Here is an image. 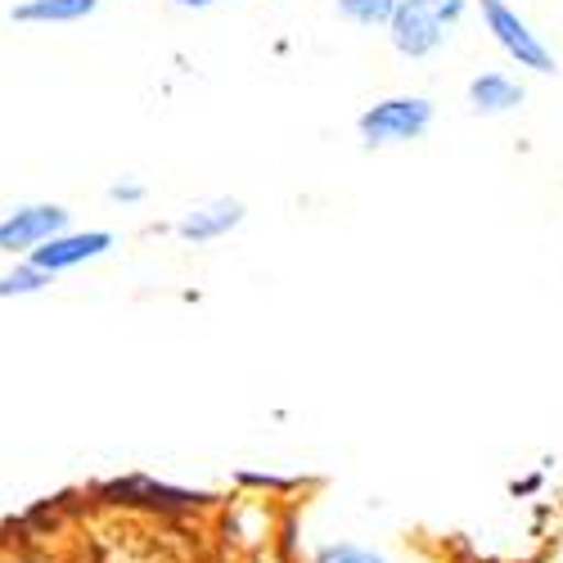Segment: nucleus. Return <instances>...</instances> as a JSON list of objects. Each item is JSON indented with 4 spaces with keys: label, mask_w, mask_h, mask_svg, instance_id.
<instances>
[{
    "label": "nucleus",
    "mask_w": 563,
    "mask_h": 563,
    "mask_svg": "<svg viewBox=\"0 0 563 563\" xmlns=\"http://www.w3.org/2000/svg\"><path fill=\"white\" fill-rule=\"evenodd\" d=\"M109 199H118V203H140V199H145V185H131V180L122 185V180H118V185H109Z\"/></svg>",
    "instance_id": "nucleus-12"
},
{
    "label": "nucleus",
    "mask_w": 563,
    "mask_h": 563,
    "mask_svg": "<svg viewBox=\"0 0 563 563\" xmlns=\"http://www.w3.org/2000/svg\"><path fill=\"white\" fill-rule=\"evenodd\" d=\"M234 225H244V203L240 199H217L208 208H195L185 212L176 221V234L190 244H208V240H221V234H230Z\"/></svg>",
    "instance_id": "nucleus-6"
},
{
    "label": "nucleus",
    "mask_w": 563,
    "mask_h": 563,
    "mask_svg": "<svg viewBox=\"0 0 563 563\" xmlns=\"http://www.w3.org/2000/svg\"><path fill=\"white\" fill-rule=\"evenodd\" d=\"M64 230H68V212L59 203H27V208H14L5 221H0V249L5 253H32L41 244H51Z\"/></svg>",
    "instance_id": "nucleus-4"
},
{
    "label": "nucleus",
    "mask_w": 563,
    "mask_h": 563,
    "mask_svg": "<svg viewBox=\"0 0 563 563\" xmlns=\"http://www.w3.org/2000/svg\"><path fill=\"white\" fill-rule=\"evenodd\" d=\"M401 0H339V14L352 19L356 27H388Z\"/></svg>",
    "instance_id": "nucleus-9"
},
{
    "label": "nucleus",
    "mask_w": 563,
    "mask_h": 563,
    "mask_svg": "<svg viewBox=\"0 0 563 563\" xmlns=\"http://www.w3.org/2000/svg\"><path fill=\"white\" fill-rule=\"evenodd\" d=\"M468 109L483 113V118H496V113H509V109H519L528 100V90L519 77H509V73H478L474 81H468Z\"/></svg>",
    "instance_id": "nucleus-7"
},
{
    "label": "nucleus",
    "mask_w": 563,
    "mask_h": 563,
    "mask_svg": "<svg viewBox=\"0 0 563 563\" xmlns=\"http://www.w3.org/2000/svg\"><path fill=\"white\" fill-rule=\"evenodd\" d=\"M109 249H113V234H109V230H64V234H55L51 244L32 249V253H27V262H32L36 271H45V275L55 279L59 271L86 266V262L104 257Z\"/></svg>",
    "instance_id": "nucleus-5"
},
{
    "label": "nucleus",
    "mask_w": 563,
    "mask_h": 563,
    "mask_svg": "<svg viewBox=\"0 0 563 563\" xmlns=\"http://www.w3.org/2000/svg\"><path fill=\"white\" fill-rule=\"evenodd\" d=\"M180 10H208V5H221V0H176Z\"/></svg>",
    "instance_id": "nucleus-13"
},
{
    "label": "nucleus",
    "mask_w": 563,
    "mask_h": 563,
    "mask_svg": "<svg viewBox=\"0 0 563 563\" xmlns=\"http://www.w3.org/2000/svg\"><path fill=\"white\" fill-rule=\"evenodd\" d=\"M429 126H433V100H424V96H388L379 104H369L356 122L369 150L410 145V140H419Z\"/></svg>",
    "instance_id": "nucleus-2"
},
{
    "label": "nucleus",
    "mask_w": 563,
    "mask_h": 563,
    "mask_svg": "<svg viewBox=\"0 0 563 563\" xmlns=\"http://www.w3.org/2000/svg\"><path fill=\"white\" fill-rule=\"evenodd\" d=\"M316 563H388V559L374 554L369 545H356V541H334L316 554Z\"/></svg>",
    "instance_id": "nucleus-11"
},
{
    "label": "nucleus",
    "mask_w": 563,
    "mask_h": 563,
    "mask_svg": "<svg viewBox=\"0 0 563 563\" xmlns=\"http://www.w3.org/2000/svg\"><path fill=\"white\" fill-rule=\"evenodd\" d=\"M96 10L100 0H23L14 5V23H77Z\"/></svg>",
    "instance_id": "nucleus-8"
},
{
    "label": "nucleus",
    "mask_w": 563,
    "mask_h": 563,
    "mask_svg": "<svg viewBox=\"0 0 563 563\" xmlns=\"http://www.w3.org/2000/svg\"><path fill=\"white\" fill-rule=\"evenodd\" d=\"M464 10H468V0H401L393 23H388L393 51L406 59H429L460 27Z\"/></svg>",
    "instance_id": "nucleus-1"
},
{
    "label": "nucleus",
    "mask_w": 563,
    "mask_h": 563,
    "mask_svg": "<svg viewBox=\"0 0 563 563\" xmlns=\"http://www.w3.org/2000/svg\"><path fill=\"white\" fill-rule=\"evenodd\" d=\"M478 10H483V23H487L492 41L500 45L514 64L528 68V73H554L550 45L528 27V19L519 10H509L505 0H478Z\"/></svg>",
    "instance_id": "nucleus-3"
},
{
    "label": "nucleus",
    "mask_w": 563,
    "mask_h": 563,
    "mask_svg": "<svg viewBox=\"0 0 563 563\" xmlns=\"http://www.w3.org/2000/svg\"><path fill=\"white\" fill-rule=\"evenodd\" d=\"M55 279L45 275V271H36L32 262H19L14 271H5L0 275V298H27V294H41V289H51Z\"/></svg>",
    "instance_id": "nucleus-10"
}]
</instances>
